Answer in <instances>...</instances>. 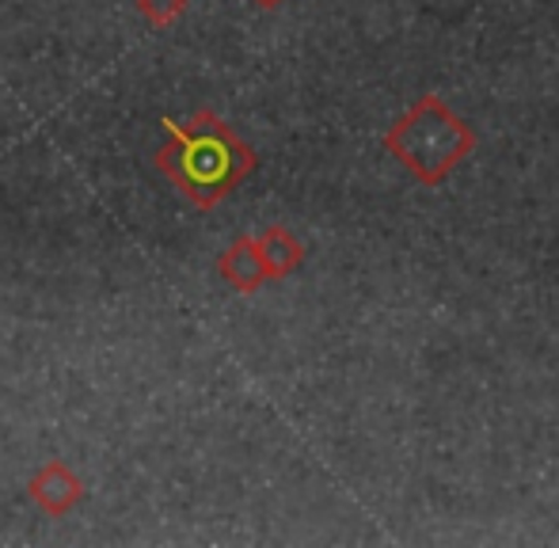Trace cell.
<instances>
[{
	"label": "cell",
	"instance_id": "6da1fadb",
	"mask_svg": "<svg viewBox=\"0 0 559 548\" xmlns=\"http://www.w3.org/2000/svg\"><path fill=\"white\" fill-rule=\"evenodd\" d=\"M476 138L438 96H423L396 127L389 130V148L423 183H442L449 171L472 153Z\"/></svg>",
	"mask_w": 559,
	"mask_h": 548
},
{
	"label": "cell",
	"instance_id": "7a4b0ae2",
	"mask_svg": "<svg viewBox=\"0 0 559 548\" xmlns=\"http://www.w3.org/2000/svg\"><path fill=\"white\" fill-rule=\"evenodd\" d=\"M222 271L236 289H255L263 278H271L266 260H263V248H259L255 240H240V245L228 248V255L222 260Z\"/></svg>",
	"mask_w": 559,
	"mask_h": 548
},
{
	"label": "cell",
	"instance_id": "3957f363",
	"mask_svg": "<svg viewBox=\"0 0 559 548\" xmlns=\"http://www.w3.org/2000/svg\"><path fill=\"white\" fill-rule=\"evenodd\" d=\"M259 248H263V260H266L271 278H274V274H289L297 263H301V245H297L286 229H271L263 240H259Z\"/></svg>",
	"mask_w": 559,
	"mask_h": 548
},
{
	"label": "cell",
	"instance_id": "277c9868",
	"mask_svg": "<svg viewBox=\"0 0 559 548\" xmlns=\"http://www.w3.org/2000/svg\"><path fill=\"white\" fill-rule=\"evenodd\" d=\"M179 8H183V0H160V4H156V0H141V12H148L160 23L171 20V15H179Z\"/></svg>",
	"mask_w": 559,
	"mask_h": 548
},
{
	"label": "cell",
	"instance_id": "5b68a950",
	"mask_svg": "<svg viewBox=\"0 0 559 548\" xmlns=\"http://www.w3.org/2000/svg\"><path fill=\"white\" fill-rule=\"evenodd\" d=\"M259 4H263V8H274V4H278V0H259Z\"/></svg>",
	"mask_w": 559,
	"mask_h": 548
}]
</instances>
